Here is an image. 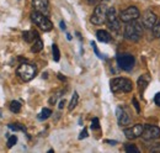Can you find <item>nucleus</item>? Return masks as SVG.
<instances>
[{
  "instance_id": "29",
  "label": "nucleus",
  "mask_w": 160,
  "mask_h": 153,
  "mask_svg": "<svg viewBox=\"0 0 160 153\" xmlns=\"http://www.w3.org/2000/svg\"><path fill=\"white\" fill-rule=\"evenodd\" d=\"M154 103H155L158 106H160V93H158V94L155 95V98H154Z\"/></svg>"
},
{
  "instance_id": "8",
  "label": "nucleus",
  "mask_w": 160,
  "mask_h": 153,
  "mask_svg": "<svg viewBox=\"0 0 160 153\" xmlns=\"http://www.w3.org/2000/svg\"><path fill=\"white\" fill-rule=\"evenodd\" d=\"M134 63H136L134 57L129 53H122L117 56V64L123 71H131L134 67Z\"/></svg>"
},
{
  "instance_id": "25",
  "label": "nucleus",
  "mask_w": 160,
  "mask_h": 153,
  "mask_svg": "<svg viewBox=\"0 0 160 153\" xmlns=\"http://www.w3.org/2000/svg\"><path fill=\"white\" fill-rule=\"evenodd\" d=\"M91 129L92 130H99L100 129V122H99V119H92V121H91Z\"/></svg>"
},
{
  "instance_id": "20",
  "label": "nucleus",
  "mask_w": 160,
  "mask_h": 153,
  "mask_svg": "<svg viewBox=\"0 0 160 153\" xmlns=\"http://www.w3.org/2000/svg\"><path fill=\"white\" fill-rule=\"evenodd\" d=\"M10 110H11L12 113H20L21 104L19 101H11V103H10Z\"/></svg>"
},
{
  "instance_id": "5",
  "label": "nucleus",
  "mask_w": 160,
  "mask_h": 153,
  "mask_svg": "<svg viewBox=\"0 0 160 153\" xmlns=\"http://www.w3.org/2000/svg\"><path fill=\"white\" fill-rule=\"evenodd\" d=\"M107 10L108 8L105 5V4H99L95 10H94V14L91 16V22L94 25H102L106 22V18H107Z\"/></svg>"
},
{
  "instance_id": "12",
  "label": "nucleus",
  "mask_w": 160,
  "mask_h": 153,
  "mask_svg": "<svg viewBox=\"0 0 160 153\" xmlns=\"http://www.w3.org/2000/svg\"><path fill=\"white\" fill-rule=\"evenodd\" d=\"M157 21H158L157 20V15L153 11H150V10L144 11V14L142 16V24H143V26L145 29H153V26L155 25Z\"/></svg>"
},
{
  "instance_id": "10",
  "label": "nucleus",
  "mask_w": 160,
  "mask_h": 153,
  "mask_svg": "<svg viewBox=\"0 0 160 153\" xmlns=\"http://www.w3.org/2000/svg\"><path fill=\"white\" fill-rule=\"evenodd\" d=\"M143 129L144 126L140 125V124H137L132 127H128V129H124V135L128 140H136L138 137H142V134H143Z\"/></svg>"
},
{
  "instance_id": "27",
  "label": "nucleus",
  "mask_w": 160,
  "mask_h": 153,
  "mask_svg": "<svg viewBox=\"0 0 160 153\" xmlns=\"http://www.w3.org/2000/svg\"><path fill=\"white\" fill-rule=\"evenodd\" d=\"M91 46H92V48H94V51H95V53H96V55H98V56H99V57H100V58H103V56H102V55H101V53H100V51L98 50V47H96V45H95L94 42L91 43Z\"/></svg>"
},
{
  "instance_id": "23",
  "label": "nucleus",
  "mask_w": 160,
  "mask_h": 153,
  "mask_svg": "<svg viewBox=\"0 0 160 153\" xmlns=\"http://www.w3.org/2000/svg\"><path fill=\"white\" fill-rule=\"evenodd\" d=\"M9 129H11L14 131H25V127L21 126L20 124H10L9 125Z\"/></svg>"
},
{
  "instance_id": "32",
  "label": "nucleus",
  "mask_w": 160,
  "mask_h": 153,
  "mask_svg": "<svg viewBox=\"0 0 160 153\" xmlns=\"http://www.w3.org/2000/svg\"><path fill=\"white\" fill-rule=\"evenodd\" d=\"M60 29H62V30H65V24H64L63 21H60Z\"/></svg>"
},
{
  "instance_id": "14",
  "label": "nucleus",
  "mask_w": 160,
  "mask_h": 153,
  "mask_svg": "<svg viewBox=\"0 0 160 153\" xmlns=\"http://www.w3.org/2000/svg\"><path fill=\"white\" fill-rule=\"evenodd\" d=\"M149 82H150V76H148V74H143V76H139L137 84H138V89H139L140 94H143V90L147 88V85L149 84Z\"/></svg>"
},
{
  "instance_id": "22",
  "label": "nucleus",
  "mask_w": 160,
  "mask_h": 153,
  "mask_svg": "<svg viewBox=\"0 0 160 153\" xmlns=\"http://www.w3.org/2000/svg\"><path fill=\"white\" fill-rule=\"evenodd\" d=\"M52 51H53V58H54V61L58 62L60 58V53H59V48H58V46H57V45H53V46H52Z\"/></svg>"
},
{
  "instance_id": "4",
  "label": "nucleus",
  "mask_w": 160,
  "mask_h": 153,
  "mask_svg": "<svg viewBox=\"0 0 160 153\" xmlns=\"http://www.w3.org/2000/svg\"><path fill=\"white\" fill-rule=\"evenodd\" d=\"M16 73H18V76L21 78V80H23V82H30V80H32V79L36 76V74H37V68H36V66H33V64L22 63V64L19 66Z\"/></svg>"
},
{
  "instance_id": "13",
  "label": "nucleus",
  "mask_w": 160,
  "mask_h": 153,
  "mask_svg": "<svg viewBox=\"0 0 160 153\" xmlns=\"http://www.w3.org/2000/svg\"><path fill=\"white\" fill-rule=\"evenodd\" d=\"M32 8L35 11L47 15L49 11V0H32Z\"/></svg>"
},
{
  "instance_id": "24",
  "label": "nucleus",
  "mask_w": 160,
  "mask_h": 153,
  "mask_svg": "<svg viewBox=\"0 0 160 153\" xmlns=\"http://www.w3.org/2000/svg\"><path fill=\"white\" fill-rule=\"evenodd\" d=\"M16 142H18V137H16V136H11V137H9V140H8V147L11 148Z\"/></svg>"
},
{
  "instance_id": "7",
  "label": "nucleus",
  "mask_w": 160,
  "mask_h": 153,
  "mask_svg": "<svg viewBox=\"0 0 160 153\" xmlns=\"http://www.w3.org/2000/svg\"><path fill=\"white\" fill-rule=\"evenodd\" d=\"M106 22H107L108 27H110L112 31H115V32H118V31H120V29H121L120 19L117 18V13H116V9H115V8H108Z\"/></svg>"
},
{
  "instance_id": "9",
  "label": "nucleus",
  "mask_w": 160,
  "mask_h": 153,
  "mask_svg": "<svg viewBox=\"0 0 160 153\" xmlns=\"http://www.w3.org/2000/svg\"><path fill=\"white\" fill-rule=\"evenodd\" d=\"M160 137V129L154 125H145L143 129L142 138L145 141H154Z\"/></svg>"
},
{
  "instance_id": "19",
  "label": "nucleus",
  "mask_w": 160,
  "mask_h": 153,
  "mask_svg": "<svg viewBox=\"0 0 160 153\" xmlns=\"http://www.w3.org/2000/svg\"><path fill=\"white\" fill-rule=\"evenodd\" d=\"M152 32H153V36L157 38H160V20H158L155 22V25L153 26L152 29Z\"/></svg>"
},
{
  "instance_id": "28",
  "label": "nucleus",
  "mask_w": 160,
  "mask_h": 153,
  "mask_svg": "<svg viewBox=\"0 0 160 153\" xmlns=\"http://www.w3.org/2000/svg\"><path fill=\"white\" fill-rule=\"evenodd\" d=\"M132 103H133V105H134V108H136V110H137V113L139 114V113H140V109H139V105H138V101H137V99H136V98H133V100H132Z\"/></svg>"
},
{
  "instance_id": "2",
  "label": "nucleus",
  "mask_w": 160,
  "mask_h": 153,
  "mask_svg": "<svg viewBox=\"0 0 160 153\" xmlns=\"http://www.w3.org/2000/svg\"><path fill=\"white\" fill-rule=\"evenodd\" d=\"M112 93H129L133 89V83L127 78H115L110 82Z\"/></svg>"
},
{
  "instance_id": "11",
  "label": "nucleus",
  "mask_w": 160,
  "mask_h": 153,
  "mask_svg": "<svg viewBox=\"0 0 160 153\" xmlns=\"http://www.w3.org/2000/svg\"><path fill=\"white\" fill-rule=\"evenodd\" d=\"M116 115H117V121H118L120 126H127L131 124V116H129V113L127 109L118 106L116 110Z\"/></svg>"
},
{
  "instance_id": "21",
  "label": "nucleus",
  "mask_w": 160,
  "mask_h": 153,
  "mask_svg": "<svg viewBox=\"0 0 160 153\" xmlns=\"http://www.w3.org/2000/svg\"><path fill=\"white\" fill-rule=\"evenodd\" d=\"M51 115H52V110H49V109L44 108V109L41 111V114H40V116H38V119H40V120H46V119H48Z\"/></svg>"
},
{
  "instance_id": "3",
  "label": "nucleus",
  "mask_w": 160,
  "mask_h": 153,
  "mask_svg": "<svg viewBox=\"0 0 160 153\" xmlns=\"http://www.w3.org/2000/svg\"><path fill=\"white\" fill-rule=\"evenodd\" d=\"M31 20H32V22H33L36 26H38L41 30L44 31V32H48V31H51V30L53 29L52 21L48 19L44 14H42V13L33 11V13L31 14Z\"/></svg>"
},
{
  "instance_id": "30",
  "label": "nucleus",
  "mask_w": 160,
  "mask_h": 153,
  "mask_svg": "<svg viewBox=\"0 0 160 153\" xmlns=\"http://www.w3.org/2000/svg\"><path fill=\"white\" fill-rule=\"evenodd\" d=\"M85 137H88V131H86V129H84V130H82V132L80 134L79 138L80 140H82V138H85Z\"/></svg>"
},
{
  "instance_id": "16",
  "label": "nucleus",
  "mask_w": 160,
  "mask_h": 153,
  "mask_svg": "<svg viewBox=\"0 0 160 153\" xmlns=\"http://www.w3.org/2000/svg\"><path fill=\"white\" fill-rule=\"evenodd\" d=\"M96 37H98L99 41L105 42V43H107V42L111 41V35H110L107 31H105V30H99V31L96 32Z\"/></svg>"
},
{
  "instance_id": "18",
  "label": "nucleus",
  "mask_w": 160,
  "mask_h": 153,
  "mask_svg": "<svg viewBox=\"0 0 160 153\" xmlns=\"http://www.w3.org/2000/svg\"><path fill=\"white\" fill-rule=\"evenodd\" d=\"M78 100H79V95H78V93L75 92L73 96H72V100H70V103H69V106H68V110L69 111H73L74 109H75V106L78 105Z\"/></svg>"
},
{
  "instance_id": "6",
  "label": "nucleus",
  "mask_w": 160,
  "mask_h": 153,
  "mask_svg": "<svg viewBox=\"0 0 160 153\" xmlns=\"http://www.w3.org/2000/svg\"><path fill=\"white\" fill-rule=\"evenodd\" d=\"M139 16H140L139 10H138L136 6H129V8L124 9L120 14V20L122 22L128 24V22H132V21L138 20Z\"/></svg>"
},
{
  "instance_id": "26",
  "label": "nucleus",
  "mask_w": 160,
  "mask_h": 153,
  "mask_svg": "<svg viewBox=\"0 0 160 153\" xmlns=\"http://www.w3.org/2000/svg\"><path fill=\"white\" fill-rule=\"evenodd\" d=\"M126 152H139V150L134 145H127L126 146Z\"/></svg>"
},
{
  "instance_id": "15",
  "label": "nucleus",
  "mask_w": 160,
  "mask_h": 153,
  "mask_svg": "<svg viewBox=\"0 0 160 153\" xmlns=\"http://www.w3.org/2000/svg\"><path fill=\"white\" fill-rule=\"evenodd\" d=\"M22 37H23V40H25L26 42L31 43V42H35V41L38 38V35H37V32H35V31H25V32L22 34Z\"/></svg>"
},
{
  "instance_id": "33",
  "label": "nucleus",
  "mask_w": 160,
  "mask_h": 153,
  "mask_svg": "<svg viewBox=\"0 0 160 153\" xmlns=\"http://www.w3.org/2000/svg\"><path fill=\"white\" fill-rule=\"evenodd\" d=\"M90 3H100V1H103V0H89Z\"/></svg>"
},
{
  "instance_id": "31",
  "label": "nucleus",
  "mask_w": 160,
  "mask_h": 153,
  "mask_svg": "<svg viewBox=\"0 0 160 153\" xmlns=\"http://www.w3.org/2000/svg\"><path fill=\"white\" fill-rule=\"evenodd\" d=\"M64 105H65V100L63 99V100L59 103V109H63V106H64Z\"/></svg>"
},
{
  "instance_id": "1",
  "label": "nucleus",
  "mask_w": 160,
  "mask_h": 153,
  "mask_svg": "<svg viewBox=\"0 0 160 153\" xmlns=\"http://www.w3.org/2000/svg\"><path fill=\"white\" fill-rule=\"evenodd\" d=\"M143 24L138 22L137 20L136 21H132V22H128L127 26L124 27V37L132 42H137L139 41L142 37V34H143V27L142 26Z\"/></svg>"
},
{
  "instance_id": "17",
  "label": "nucleus",
  "mask_w": 160,
  "mask_h": 153,
  "mask_svg": "<svg viewBox=\"0 0 160 153\" xmlns=\"http://www.w3.org/2000/svg\"><path fill=\"white\" fill-rule=\"evenodd\" d=\"M42 50H43V42H42V40L38 37L33 42V45H32V47H31V51H32L33 53H37V52H40Z\"/></svg>"
}]
</instances>
